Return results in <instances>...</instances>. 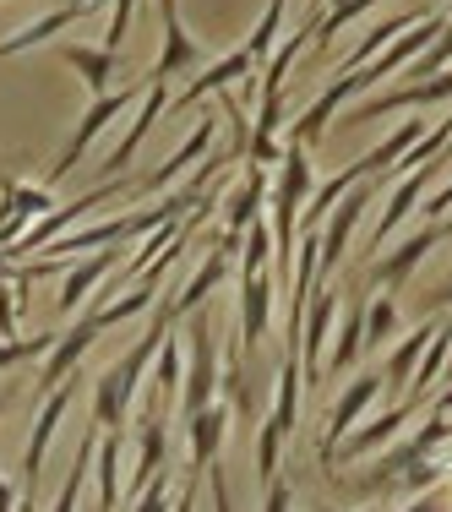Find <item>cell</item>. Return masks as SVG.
<instances>
[{
  "mask_svg": "<svg viewBox=\"0 0 452 512\" xmlns=\"http://www.w3.org/2000/svg\"><path fill=\"white\" fill-rule=\"evenodd\" d=\"M169 333H175L169 311L153 306L148 333H142L137 344H131L126 355H120V360L99 376V382H93V425H99V431H126V425H131V398H137L142 376H148V365L158 360V349H164Z\"/></svg>",
  "mask_w": 452,
  "mask_h": 512,
  "instance_id": "1",
  "label": "cell"
},
{
  "mask_svg": "<svg viewBox=\"0 0 452 512\" xmlns=\"http://www.w3.org/2000/svg\"><path fill=\"white\" fill-rule=\"evenodd\" d=\"M191 338H186V376H180V420H197L207 404H218V338H213V316L191 311Z\"/></svg>",
  "mask_w": 452,
  "mask_h": 512,
  "instance_id": "2",
  "label": "cell"
},
{
  "mask_svg": "<svg viewBox=\"0 0 452 512\" xmlns=\"http://www.w3.org/2000/svg\"><path fill=\"white\" fill-rule=\"evenodd\" d=\"M71 404H77V376H71V382H60L55 393H44V398H39V420H33L28 453H22V469H17V485H22L17 496H33V502H39V474H44V453H50V442H55L60 420H66V414H71Z\"/></svg>",
  "mask_w": 452,
  "mask_h": 512,
  "instance_id": "3",
  "label": "cell"
},
{
  "mask_svg": "<svg viewBox=\"0 0 452 512\" xmlns=\"http://www.w3.org/2000/svg\"><path fill=\"white\" fill-rule=\"evenodd\" d=\"M131 99H137L131 88H126V93H104V99H93V104H88V115H82L77 126H71V137H66V148H60V158H55L50 169H44V180H39V186H50V191H55L60 180H66L71 169L82 164V153H88V142H99L104 131H109V120H120V115L131 109Z\"/></svg>",
  "mask_w": 452,
  "mask_h": 512,
  "instance_id": "4",
  "label": "cell"
},
{
  "mask_svg": "<svg viewBox=\"0 0 452 512\" xmlns=\"http://www.w3.org/2000/svg\"><path fill=\"white\" fill-rule=\"evenodd\" d=\"M452 99V71L442 77H425V82H403V88H387L365 104H349L344 120L349 126H365V120H382V115H403V109H425V104H447Z\"/></svg>",
  "mask_w": 452,
  "mask_h": 512,
  "instance_id": "5",
  "label": "cell"
},
{
  "mask_svg": "<svg viewBox=\"0 0 452 512\" xmlns=\"http://www.w3.org/2000/svg\"><path fill=\"white\" fill-rule=\"evenodd\" d=\"M382 398V371H360L354 382L344 387V393L333 398V409H327V425H322V463L338 453V442L349 436V425H360L365 414H371V404Z\"/></svg>",
  "mask_w": 452,
  "mask_h": 512,
  "instance_id": "6",
  "label": "cell"
},
{
  "mask_svg": "<svg viewBox=\"0 0 452 512\" xmlns=\"http://www.w3.org/2000/svg\"><path fill=\"white\" fill-rule=\"evenodd\" d=\"M256 77V60L246 55V50H229V55H218V60H207V66L197 71V77L186 82V88L169 99V115H191L207 93H229L235 82H251Z\"/></svg>",
  "mask_w": 452,
  "mask_h": 512,
  "instance_id": "7",
  "label": "cell"
},
{
  "mask_svg": "<svg viewBox=\"0 0 452 512\" xmlns=\"http://www.w3.org/2000/svg\"><path fill=\"white\" fill-rule=\"evenodd\" d=\"M447 240V218H436V224H425V229H414L403 246H393V256H382V262H371V284L382 289V295H398L403 284L414 278V267L431 256V246H442Z\"/></svg>",
  "mask_w": 452,
  "mask_h": 512,
  "instance_id": "8",
  "label": "cell"
},
{
  "mask_svg": "<svg viewBox=\"0 0 452 512\" xmlns=\"http://www.w3.org/2000/svg\"><path fill=\"white\" fill-rule=\"evenodd\" d=\"M99 333H104V327L93 322V311H82L77 322H71L66 333L55 338L50 355H44V371H39V398H44V393H55L60 382H71V376H77L82 355H88V349L99 344Z\"/></svg>",
  "mask_w": 452,
  "mask_h": 512,
  "instance_id": "9",
  "label": "cell"
},
{
  "mask_svg": "<svg viewBox=\"0 0 452 512\" xmlns=\"http://www.w3.org/2000/svg\"><path fill=\"white\" fill-rule=\"evenodd\" d=\"M164 115H169V82H142V109H137V120H131V131L115 142V153H109L104 164H99L109 180H120V175H126V169H131V158H137V148L148 142V131H153Z\"/></svg>",
  "mask_w": 452,
  "mask_h": 512,
  "instance_id": "10",
  "label": "cell"
},
{
  "mask_svg": "<svg viewBox=\"0 0 452 512\" xmlns=\"http://www.w3.org/2000/svg\"><path fill=\"white\" fill-rule=\"evenodd\" d=\"M414 409H420V404H409V398H403V404L382 409V414H371V420H365L360 431H349L344 442H338V453L327 458V463H338V458H344V463H354V458H376L382 447H393L398 436H403V425L414 420Z\"/></svg>",
  "mask_w": 452,
  "mask_h": 512,
  "instance_id": "11",
  "label": "cell"
},
{
  "mask_svg": "<svg viewBox=\"0 0 452 512\" xmlns=\"http://www.w3.org/2000/svg\"><path fill=\"white\" fill-rule=\"evenodd\" d=\"M436 175H442L436 164H420V169H409L403 180H393V186H387V197H382V218H376L371 246H365V251H382V246H387V235H393L403 218H409L414 207L425 202V191H431V180H436Z\"/></svg>",
  "mask_w": 452,
  "mask_h": 512,
  "instance_id": "12",
  "label": "cell"
},
{
  "mask_svg": "<svg viewBox=\"0 0 452 512\" xmlns=\"http://www.w3.org/2000/svg\"><path fill=\"white\" fill-rule=\"evenodd\" d=\"M333 322H338V289H333V284H316L311 311H305V327H300V349H305V387L322 382V349L333 344Z\"/></svg>",
  "mask_w": 452,
  "mask_h": 512,
  "instance_id": "13",
  "label": "cell"
},
{
  "mask_svg": "<svg viewBox=\"0 0 452 512\" xmlns=\"http://www.w3.org/2000/svg\"><path fill=\"white\" fill-rule=\"evenodd\" d=\"M120 256L115 246H104V251H93V256H82V262H71L66 273H60V295H55V306L60 311H82V300H93L104 289V278L109 273H120Z\"/></svg>",
  "mask_w": 452,
  "mask_h": 512,
  "instance_id": "14",
  "label": "cell"
},
{
  "mask_svg": "<svg viewBox=\"0 0 452 512\" xmlns=\"http://www.w3.org/2000/svg\"><path fill=\"white\" fill-rule=\"evenodd\" d=\"M213 137H218V115H202L197 126H191V137L180 142V148L169 153L164 164L153 169V175L137 180V191H131V197H153V191H164L169 180H180V169H186V164H202V158L213 153Z\"/></svg>",
  "mask_w": 452,
  "mask_h": 512,
  "instance_id": "15",
  "label": "cell"
},
{
  "mask_svg": "<svg viewBox=\"0 0 452 512\" xmlns=\"http://www.w3.org/2000/svg\"><path fill=\"white\" fill-rule=\"evenodd\" d=\"M273 327V278L267 267H240V344L256 349Z\"/></svg>",
  "mask_w": 452,
  "mask_h": 512,
  "instance_id": "16",
  "label": "cell"
},
{
  "mask_svg": "<svg viewBox=\"0 0 452 512\" xmlns=\"http://www.w3.org/2000/svg\"><path fill=\"white\" fill-rule=\"evenodd\" d=\"M202 66H207V50L197 44V33H186V22H180V17H169V22H164V50H158L153 71H148L142 82L191 77V71H202Z\"/></svg>",
  "mask_w": 452,
  "mask_h": 512,
  "instance_id": "17",
  "label": "cell"
},
{
  "mask_svg": "<svg viewBox=\"0 0 452 512\" xmlns=\"http://www.w3.org/2000/svg\"><path fill=\"white\" fill-rule=\"evenodd\" d=\"M186 436H191V469L186 474H207L218 463V453H224V442H229V404L224 398L207 404L197 420H186Z\"/></svg>",
  "mask_w": 452,
  "mask_h": 512,
  "instance_id": "18",
  "label": "cell"
},
{
  "mask_svg": "<svg viewBox=\"0 0 452 512\" xmlns=\"http://www.w3.org/2000/svg\"><path fill=\"white\" fill-rule=\"evenodd\" d=\"M229 267H235V256H224V251H207V262L197 267V273H191V284L180 289L175 300H164L169 322L180 327V322H186L191 311H202L207 300H213V289H218V284H224V278H229Z\"/></svg>",
  "mask_w": 452,
  "mask_h": 512,
  "instance_id": "19",
  "label": "cell"
},
{
  "mask_svg": "<svg viewBox=\"0 0 452 512\" xmlns=\"http://www.w3.org/2000/svg\"><path fill=\"white\" fill-rule=\"evenodd\" d=\"M93 474H99V507L93 512H120V502H126V431H104L99 436Z\"/></svg>",
  "mask_w": 452,
  "mask_h": 512,
  "instance_id": "20",
  "label": "cell"
},
{
  "mask_svg": "<svg viewBox=\"0 0 452 512\" xmlns=\"http://www.w3.org/2000/svg\"><path fill=\"white\" fill-rule=\"evenodd\" d=\"M60 60H66V66L77 71V77H82V88H88L93 99H104V93H115L120 55H109L104 44H60Z\"/></svg>",
  "mask_w": 452,
  "mask_h": 512,
  "instance_id": "21",
  "label": "cell"
},
{
  "mask_svg": "<svg viewBox=\"0 0 452 512\" xmlns=\"http://www.w3.org/2000/svg\"><path fill=\"white\" fill-rule=\"evenodd\" d=\"M300 355L295 349H284V365H278V393H273V409L262 414V425L267 431H278L289 442V436H295V420H300Z\"/></svg>",
  "mask_w": 452,
  "mask_h": 512,
  "instance_id": "22",
  "label": "cell"
},
{
  "mask_svg": "<svg viewBox=\"0 0 452 512\" xmlns=\"http://www.w3.org/2000/svg\"><path fill=\"white\" fill-rule=\"evenodd\" d=\"M284 115H289V99L284 93H267L262 109H256V120H251V142H246V158L256 169L284 158V148H278V126H284Z\"/></svg>",
  "mask_w": 452,
  "mask_h": 512,
  "instance_id": "23",
  "label": "cell"
},
{
  "mask_svg": "<svg viewBox=\"0 0 452 512\" xmlns=\"http://www.w3.org/2000/svg\"><path fill=\"white\" fill-rule=\"evenodd\" d=\"M120 240H131V213H120V218H104V224H82V229H66V235L55 240V246H44L50 256H77V251H104V246H120Z\"/></svg>",
  "mask_w": 452,
  "mask_h": 512,
  "instance_id": "24",
  "label": "cell"
},
{
  "mask_svg": "<svg viewBox=\"0 0 452 512\" xmlns=\"http://www.w3.org/2000/svg\"><path fill=\"white\" fill-rule=\"evenodd\" d=\"M360 338H365V300L354 295L349 300V311H338V333H333V355L322 360V376H344L354 360L365 355L360 349Z\"/></svg>",
  "mask_w": 452,
  "mask_h": 512,
  "instance_id": "25",
  "label": "cell"
},
{
  "mask_svg": "<svg viewBox=\"0 0 452 512\" xmlns=\"http://www.w3.org/2000/svg\"><path fill=\"white\" fill-rule=\"evenodd\" d=\"M425 11H431V6H403V11H393V17H382V22H371V33H365V39H360V50H354V55L344 60V71H338V77H349V71H360V66H365V60H376V55H382V50H387V44H393V39H398V33H409V28H414V22H420V17H425Z\"/></svg>",
  "mask_w": 452,
  "mask_h": 512,
  "instance_id": "26",
  "label": "cell"
},
{
  "mask_svg": "<svg viewBox=\"0 0 452 512\" xmlns=\"http://www.w3.org/2000/svg\"><path fill=\"white\" fill-rule=\"evenodd\" d=\"M158 284L164 278H137V289L131 295H115V300H88V311H93V322L104 327H120V322H131V316H148L158 306Z\"/></svg>",
  "mask_w": 452,
  "mask_h": 512,
  "instance_id": "27",
  "label": "cell"
},
{
  "mask_svg": "<svg viewBox=\"0 0 452 512\" xmlns=\"http://www.w3.org/2000/svg\"><path fill=\"white\" fill-rule=\"evenodd\" d=\"M436 327H442V316H431L425 327H414L409 338L393 349V360H387V371H382V393H409V382H414V365H420L425 355V344L436 338Z\"/></svg>",
  "mask_w": 452,
  "mask_h": 512,
  "instance_id": "28",
  "label": "cell"
},
{
  "mask_svg": "<svg viewBox=\"0 0 452 512\" xmlns=\"http://www.w3.org/2000/svg\"><path fill=\"white\" fill-rule=\"evenodd\" d=\"M88 11H77V6H55V11H44V17H33L28 28H17L11 39H0V60H11V55H22V50H39L44 39H55V33H66L71 22H82Z\"/></svg>",
  "mask_w": 452,
  "mask_h": 512,
  "instance_id": "29",
  "label": "cell"
},
{
  "mask_svg": "<svg viewBox=\"0 0 452 512\" xmlns=\"http://www.w3.org/2000/svg\"><path fill=\"white\" fill-rule=\"evenodd\" d=\"M262 202H267V175L251 169V175L224 197V235H246L256 218H262Z\"/></svg>",
  "mask_w": 452,
  "mask_h": 512,
  "instance_id": "30",
  "label": "cell"
},
{
  "mask_svg": "<svg viewBox=\"0 0 452 512\" xmlns=\"http://www.w3.org/2000/svg\"><path fill=\"white\" fill-rule=\"evenodd\" d=\"M398 327H403L398 295H371V300H365V338H360V349H382Z\"/></svg>",
  "mask_w": 452,
  "mask_h": 512,
  "instance_id": "31",
  "label": "cell"
},
{
  "mask_svg": "<svg viewBox=\"0 0 452 512\" xmlns=\"http://www.w3.org/2000/svg\"><path fill=\"white\" fill-rule=\"evenodd\" d=\"M284 17H289V0H267V11H262V22L251 28V39L240 44L251 60H273L278 50V33H284Z\"/></svg>",
  "mask_w": 452,
  "mask_h": 512,
  "instance_id": "32",
  "label": "cell"
},
{
  "mask_svg": "<svg viewBox=\"0 0 452 512\" xmlns=\"http://www.w3.org/2000/svg\"><path fill=\"white\" fill-rule=\"evenodd\" d=\"M371 6H382V0H344V6H333L322 22H316V44L327 50V44H333V33H344L349 22H354V17H365Z\"/></svg>",
  "mask_w": 452,
  "mask_h": 512,
  "instance_id": "33",
  "label": "cell"
},
{
  "mask_svg": "<svg viewBox=\"0 0 452 512\" xmlns=\"http://www.w3.org/2000/svg\"><path fill=\"white\" fill-rule=\"evenodd\" d=\"M131 11H137V0H115V11H109V28H104V50L120 55L131 39Z\"/></svg>",
  "mask_w": 452,
  "mask_h": 512,
  "instance_id": "34",
  "label": "cell"
},
{
  "mask_svg": "<svg viewBox=\"0 0 452 512\" xmlns=\"http://www.w3.org/2000/svg\"><path fill=\"white\" fill-rule=\"evenodd\" d=\"M17 311H22V284H0V344H6V338H22Z\"/></svg>",
  "mask_w": 452,
  "mask_h": 512,
  "instance_id": "35",
  "label": "cell"
},
{
  "mask_svg": "<svg viewBox=\"0 0 452 512\" xmlns=\"http://www.w3.org/2000/svg\"><path fill=\"white\" fill-rule=\"evenodd\" d=\"M262 512H295V485H289V474H278V480L262 485Z\"/></svg>",
  "mask_w": 452,
  "mask_h": 512,
  "instance_id": "36",
  "label": "cell"
},
{
  "mask_svg": "<svg viewBox=\"0 0 452 512\" xmlns=\"http://www.w3.org/2000/svg\"><path fill=\"white\" fill-rule=\"evenodd\" d=\"M131 512H169V469L158 474V480L137 496V502H131Z\"/></svg>",
  "mask_w": 452,
  "mask_h": 512,
  "instance_id": "37",
  "label": "cell"
},
{
  "mask_svg": "<svg viewBox=\"0 0 452 512\" xmlns=\"http://www.w3.org/2000/svg\"><path fill=\"white\" fill-rule=\"evenodd\" d=\"M425 213H431V224L452 213V180H447V186H436V191H425Z\"/></svg>",
  "mask_w": 452,
  "mask_h": 512,
  "instance_id": "38",
  "label": "cell"
},
{
  "mask_svg": "<svg viewBox=\"0 0 452 512\" xmlns=\"http://www.w3.org/2000/svg\"><path fill=\"white\" fill-rule=\"evenodd\" d=\"M207 474H213V507H218V512H229V480H224V463H213Z\"/></svg>",
  "mask_w": 452,
  "mask_h": 512,
  "instance_id": "39",
  "label": "cell"
},
{
  "mask_svg": "<svg viewBox=\"0 0 452 512\" xmlns=\"http://www.w3.org/2000/svg\"><path fill=\"white\" fill-rule=\"evenodd\" d=\"M442 507H447L442 496H436V491H425V496H414V502L403 507V512H442Z\"/></svg>",
  "mask_w": 452,
  "mask_h": 512,
  "instance_id": "40",
  "label": "cell"
},
{
  "mask_svg": "<svg viewBox=\"0 0 452 512\" xmlns=\"http://www.w3.org/2000/svg\"><path fill=\"white\" fill-rule=\"evenodd\" d=\"M197 507V474H186V485H180V502H175V512H191Z\"/></svg>",
  "mask_w": 452,
  "mask_h": 512,
  "instance_id": "41",
  "label": "cell"
},
{
  "mask_svg": "<svg viewBox=\"0 0 452 512\" xmlns=\"http://www.w3.org/2000/svg\"><path fill=\"white\" fill-rule=\"evenodd\" d=\"M447 306H452V278L442 289H431V311H447Z\"/></svg>",
  "mask_w": 452,
  "mask_h": 512,
  "instance_id": "42",
  "label": "cell"
},
{
  "mask_svg": "<svg viewBox=\"0 0 452 512\" xmlns=\"http://www.w3.org/2000/svg\"><path fill=\"white\" fill-rule=\"evenodd\" d=\"M158 11H164V22H169V17H180V0H158Z\"/></svg>",
  "mask_w": 452,
  "mask_h": 512,
  "instance_id": "43",
  "label": "cell"
},
{
  "mask_svg": "<svg viewBox=\"0 0 452 512\" xmlns=\"http://www.w3.org/2000/svg\"><path fill=\"white\" fill-rule=\"evenodd\" d=\"M66 6H77V11H88V6H99V0H66Z\"/></svg>",
  "mask_w": 452,
  "mask_h": 512,
  "instance_id": "44",
  "label": "cell"
},
{
  "mask_svg": "<svg viewBox=\"0 0 452 512\" xmlns=\"http://www.w3.org/2000/svg\"><path fill=\"white\" fill-rule=\"evenodd\" d=\"M414 6H436V0H414Z\"/></svg>",
  "mask_w": 452,
  "mask_h": 512,
  "instance_id": "45",
  "label": "cell"
},
{
  "mask_svg": "<svg viewBox=\"0 0 452 512\" xmlns=\"http://www.w3.org/2000/svg\"><path fill=\"white\" fill-rule=\"evenodd\" d=\"M82 512H88V507H82Z\"/></svg>",
  "mask_w": 452,
  "mask_h": 512,
  "instance_id": "46",
  "label": "cell"
}]
</instances>
